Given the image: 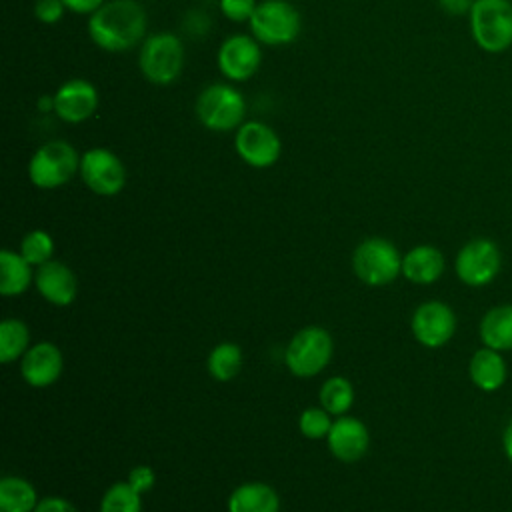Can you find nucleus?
<instances>
[{"instance_id":"obj_13","label":"nucleus","mask_w":512,"mask_h":512,"mask_svg":"<svg viewBox=\"0 0 512 512\" xmlns=\"http://www.w3.org/2000/svg\"><path fill=\"white\" fill-rule=\"evenodd\" d=\"M412 334L426 348H440L456 332V314L454 310L438 300L420 304L412 314Z\"/></svg>"},{"instance_id":"obj_26","label":"nucleus","mask_w":512,"mask_h":512,"mask_svg":"<svg viewBox=\"0 0 512 512\" xmlns=\"http://www.w3.org/2000/svg\"><path fill=\"white\" fill-rule=\"evenodd\" d=\"M352 402H354V388L346 378L334 376L322 384L320 404L326 412L342 416L352 406Z\"/></svg>"},{"instance_id":"obj_8","label":"nucleus","mask_w":512,"mask_h":512,"mask_svg":"<svg viewBox=\"0 0 512 512\" xmlns=\"http://www.w3.org/2000/svg\"><path fill=\"white\" fill-rule=\"evenodd\" d=\"M502 268V252L490 238H472L456 254L454 270L462 284L480 288L490 284Z\"/></svg>"},{"instance_id":"obj_11","label":"nucleus","mask_w":512,"mask_h":512,"mask_svg":"<svg viewBox=\"0 0 512 512\" xmlns=\"http://www.w3.org/2000/svg\"><path fill=\"white\" fill-rule=\"evenodd\" d=\"M234 150L238 158L252 168H270L282 154L278 132L262 120H246L234 132Z\"/></svg>"},{"instance_id":"obj_17","label":"nucleus","mask_w":512,"mask_h":512,"mask_svg":"<svg viewBox=\"0 0 512 512\" xmlns=\"http://www.w3.org/2000/svg\"><path fill=\"white\" fill-rule=\"evenodd\" d=\"M34 282L38 292L56 306H68L70 302H74L78 292L74 272L66 264L54 260H48L42 266H38Z\"/></svg>"},{"instance_id":"obj_3","label":"nucleus","mask_w":512,"mask_h":512,"mask_svg":"<svg viewBox=\"0 0 512 512\" xmlns=\"http://www.w3.org/2000/svg\"><path fill=\"white\" fill-rule=\"evenodd\" d=\"M184 44L174 32H154L138 46V70L150 84L168 86L184 68Z\"/></svg>"},{"instance_id":"obj_7","label":"nucleus","mask_w":512,"mask_h":512,"mask_svg":"<svg viewBox=\"0 0 512 512\" xmlns=\"http://www.w3.org/2000/svg\"><path fill=\"white\" fill-rule=\"evenodd\" d=\"M352 268L364 284L384 286L402 272V258L390 240L368 238L356 246Z\"/></svg>"},{"instance_id":"obj_34","label":"nucleus","mask_w":512,"mask_h":512,"mask_svg":"<svg viewBox=\"0 0 512 512\" xmlns=\"http://www.w3.org/2000/svg\"><path fill=\"white\" fill-rule=\"evenodd\" d=\"M34 512H78L68 500L58 498V496H50L38 502Z\"/></svg>"},{"instance_id":"obj_2","label":"nucleus","mask_w":512,"mask_h":512,"mask_svg":"<svg viewBox=\"0 0 512 512\" xmlns=\"http://www.w3.org/2000/svg\"><path fill=\"white\" fill-rule=\"evenodd\" d=\"M194 112L210 132H236L246 122V100L232 82H212L198 92Z\"/></svg>"},{"instance_id":"obj_9","label":"nucleus","mask_w":512,"mask_h":512,"mask_svg":"<svg viewBox=\"0 0 512 512\" xmlns=\"http://www.w3.org/2000/svg\"><path fill=\"white\" fill-rule=\"evenodd\" d=\"M332 358V338L320 326H308L296 332L286 350V366L300 378L316 376Z\"/></svg>"},{"instance_id":"obj_6","label":"nucleus","mask_w":512,"mask_h":512,"mask_svg":"<svg viewBox=\"0 0 512 512\" xmlns=\"http://www.w3.org/2000/svg\"><path fill=\"white\" fill-rule=\"evenodd\" d=\"M250 34L262 46L292 44L302 32V16L288 0H260L252 18L248 20Z\"/></svg>"},{"instance_id":"obj_15","label":"nucleus","mask_w":512,"mask_h":512,"mask_svg":"<svg viewBox=\"0 0 512 512\" xmlns=\"http://www.w3.org/2000/svg\"><path fill=\"white\" fill-rule=\"evenodd\" d=\"M64 368L62 352L52 342H38L22 356V376L30 386L42 388L54 384Z\"/></svg>"},{"instance_id":"obj_12","label":"nucleus","mask_w":512,"mask_h":512,"mask_svg":"<svg viewBox=\"0 0 512 512\" xmlns=\"http://www.w3.org/2000/svg\"><path fill=\"white\" fill-rule=\"evenodd\" d=\"M262 44L252 34L224 38L216 52L218 72L232 84L248 82L262 64Z\"/></svg>"},{"instance_id":"obj_33","label":"nucleus","mask_w":512,"mask_h":512,"mask_svg":"<svg viewBox=\"0 0 512 512\" xmlns=\"http://www.w3.org/2000/svg\"><path fill=\"white\" fill-rule=\"evenodd\" d=\"M66 10L80 16H92L100 6L106 4V0H62Z\"/></svg>"},{"instance_id":"obj_27","label":"nucleus","mask_w":512,"mask_h":512,"mask_svg":"<svg viewBox=\"0 0 512 512\" xmlns=\"http://www.w3.org/2000/svg\"><path fill=\"white\" fill-rule=\"evenodd\" d=\"M100 512H142L140 492L130 482H116L102 496Z\"/></svg>"},{"instance_id":"obj_16","label":"nucleus","mask_w":512,"mask_h":512,"mask_svg":"<svg viewBox=\"0 0 512 512\" xmlns=\"http://www.w3.org/2000/svg\"><path fill=\"white\" fill-rule=\"evenodd\" d=\"M328 448L342 462H356L368 450V430L366 426L352 416H342L332 422L328 432Z\"/></svg>"},{"instance_id":"obj_28","label":"nucleus","mask_w":512,"mask_h":512,"mask_svg":"<svg viewBox=\"0 0 512 512\" xmlns=\"http://www.w3.org/2000/svg\"><path fill=\"white\" fill-rule=\"evenodd\" d=\"M52 252H54V242H52L50 234L44 230H32L22 238L20 254L24 256V260L28 264L42 266L44 262L50 260Z\"/></svg>"},{"instance_id":"obj_18","label":"nucleus","mask_w":512,"mask_h":512,"mask_svg":"<svg viewBox=\"0 0 512 512\" xmlns=\"http://www.w3.org/2000/svg\"><path fill=\"white\" fill-rule=\"evenodd\" d=\"M506 362L502 358V352L482 346L476 350L468 362V376L476 388L482 392H496L506 382Z\"/></svg>"},{"instance_id":"obj_19","label":"nucleus","mask_w":512,"mask_h":512,"mask_svg":"<svg viewBox=\"0 0 512 512\" xmlns=\"http://www.w3.org/2000/svg\"><path fill=\"white\" fill-rule=\"evenodd\" d=\"M444 272V256L436 246L420 244L402 258V274L414 284H432Z\"/></svg>"},{"instance_id":"obj_20","label":"nucleus","mask_w":512,"mask_h":512,"mask_svg":"<svg viewBox=\"0 0 512 512\" xmlns=\"http://www.w3.org/2000/svg\"><path fill=\"white\" fill-rule=\"evenodd\" d=\"M478 334L484 346L498 352L512 350V304H498L490 308L478 326Z\"/></svg>"},{"instance_id":"obj_25","label":"nucleus","mask_w":512,"mask_h":512,"mask_svg":"<svg viewBox=\"0 0 512 512\" xmlns=\"http://www.w3.org/2000/svg\"><path fill=\"white\" fill-rule=\"evenodd\" d=\"M240 368H242V352L236 344L222 342L216 348H212L208 356V370L216 380L228 382L240 372Z\"/></svg>"},{"instance_id":"obj_29","label":"nucleus","mask_w":512,"mask_h":512,"mask_svg":"<svg viewBox=\"0 0 512 512\" xmlns=\"http://www.w3.org/2000/svg\"><path fill=\"white\" fill-rule=\"evenodd\" d=\"M330 412L322 410V408H308L300 414V420H298V428L300 432L306 436V438H322V436H328L330 428H332V422L328 418Z\"/></svg>"},{"instance_id":"obj_36","label":"nucleus","mask_w":512,"mask_h":512,"mask_svg":"<svg viewBox=\"0 0 512 512\" xmlns=\"http://www.w3.org/2000/svg\"><path fill=\"white\" fill-rule=\"evenodd\" d=\"M502 448H504V454H506L508 462L512 464V418H510V422H508L506 428H504V434H502Z\"/></svg>"},{"instance_id":"obj_21","label":"nucleus","mask_w":512,"mask_h":512,"mask_svg":"<svg viewBox=\"0 0 512 512\" xmlns=\"http://www.w3.org/2000/svg\"><path fill=\"white\" fill-rule=\"evenodd\" d=\"M278 508V494L264 482L240 484L228 498V512H278Z\"/></svg>"},{"instance_id":"obj_14","label":"nucleus","mask_w":512,"mask_h":512,"mask_svg":"<svg viewBox=\"0 0 512 512\" xmlns=\"http://www.w3.org/2000/svg\"><path fill=\"white\" fill-rule=\"evenodd\" d=\"M98 88L86 78H70L54 92V114L66 124H80L98 110Z\"/></svg>"},{"instance_id":"obj_32","label":"nucleus","mask_w":512,"mask_h":512,"mask_svg":"<svg viewBox=\"0 0 512 512\" xmlns=\"http://www.w3.org/2000/svg\"><path fill=\"white\" fill-rule=\"evenodd\" d=\"M154 470L150 468V466H136V468H132V472H130V476H128V482H130V486L136 490V492H140V494H144V492H148L152 486H154Z\"/></svg>"},{"instance_id":"obj_5","label":"nucleus","mask_w":512,"mask_h":512,"mask_svg":"<svg viewBox=\"0 0 512 512\" xmlns=\"http://www.w3.org/2000/svg\"><path fill=\"white\" fill-rule=\"evenodd\" d=\"M80 158L68 140H48L30 156L28 178L42 190L60 188L80 172Z\"/></svg>"},{"instance_id":"obj_35","label":"nucleus","mask_w":512,"mask_h":512,"mask_svg":"<svg viewBox=\"0 0 512 512\" xmlns=\"http://www.w3.org/2000/svg\"><path fill=\"white\" fill-rule=\"evenodd\" d=\"M440 10L448 16H468L474 0H436Z\"/></svg>"},{"instance_id":"obj_31","label":"nucleus","mask_w":512,"mask_h":512,"mask_svg":"<svg viewBox=\"0 0 512 512\" xmlns=\"http://www.w3.org/2000/svg\"><path fill=\"white\" fill-rule=\"evenodd\" d=\"M66 6L62 0H36L34 2V16L42 24H56L64 18Z\"/></svg>"},{"instance_id":"obj_10","label":"nucleus","mask_w":512,"mask_h":512,"mask_svg":"<svg viewBox=\"0 0 512 512\" xmlns=\"http://www.w3.org/2000/svg\"><path fill=\"white\" fill-rule=\"evenodd\" d=\"M80 178L94 194L116 196L126 186V166L110 148H88L80 158Z\"/></svg>"},{"instance_id":"obj_24","label":"nucleus","mask_w":512,"mask_h":512,"mask_svg":"<svg viewBox=\"0 0 512 512\" xmlns=\"http://www.w3.org/2000/svg\"><path fill=\"white\" fill-rule=\"evenodd\" d=\"M30 342V332L24 322L16 318L2 320L0 324V362L8 364L18 356L26 354Z\"/></svg>"},{"instance_id":"obj_4","label":"nucleus","mask_w":512,"mask_h":512,"mask_svg":"<svg viewBox=\"0 0 512 512\" xmlns=\"http://www.w3.org/2000/svg\"><path fill=\"white\" fill-rule=\"evenodd\" d=\"M474 44L486 54H502L512 46V2L474 0L468 12Z\"/></svg>"},{"instance_id":"obj_1","label":"nucleus","mask_w":512,"mask_h":512,"mask_svg":"<svg viewBox=\"0 0 512 512\" xmlns=\"http://www.w3.org/2000/svg\"><path fill=\"white\" fill-rule=\"evenodd\" d=\"M146 28V10L136 0H106L86 22L92 44L112 54L140 46L146 38Z\"/></svg>"},{"instance_id":"obj_37","label":"nucleus","mask_w":512,"mask_h":512,"mask_svg":"<svg viewBox=\"0 0 512 512\" xmlns=\"http://www.w3.org/2000/svg\"><path fill=\"white\" fill-rule=\"evenodd\" d=\"M36 108H38V112H42V114L54 112V94H42V96L36 100Z\"/></svg>"},{"instance_id":"obj_22","label":"nucleus","mask_w":512,"mask_h":512,"mask_svg":"<svg viewBox=\"0 0 512 512\" xmlns=\"http://www.w3.org/2000/svg\"><path fill=\"white\" fill-rule=\"evenodd\" d=\"M32 264L24 260L22 254L12 250L0 252V292L4 296H18L22 294L32 280Z\"/></svg>"},{"instance_id":"obj_30","label":"nucleus","mask_w":512,"mask_h":512,"mask_svg":"<svg viewBox=\"0 0 512 512\" xmlns=\"http://www.w3.org/2000/svg\"><path fill=\"white\" fill-rule=\"evenodd\" d=\"M256 6H258L256 0H218V8L222 16L236 24H242V22L248 24Z\"/></svg>"},{"instance_id":"obj_23","label":"nucleus","mask_w":512,"mask_h":512,"mask_svg":"<svg viewBox=\"0 0 512 512\" xmlns=\"http://www.w3.org/2000/svg\"><path fill=\"white\" fill-rule=\"evenodd\" d=\"M38 506L34 486L16 476L0 480V512H34Z\"/></svg>"}]
</instances>
